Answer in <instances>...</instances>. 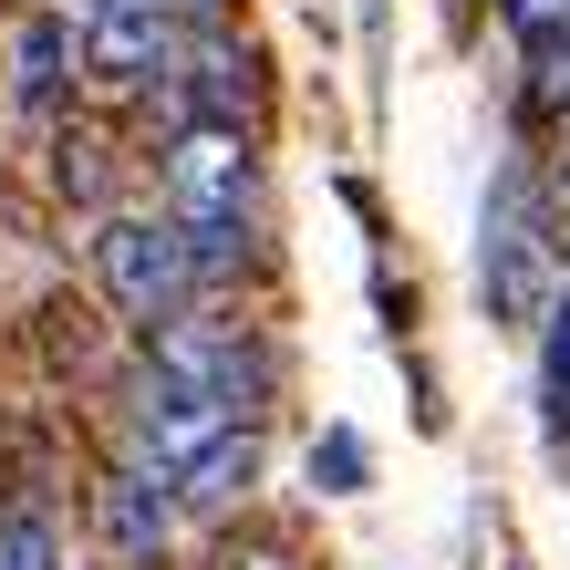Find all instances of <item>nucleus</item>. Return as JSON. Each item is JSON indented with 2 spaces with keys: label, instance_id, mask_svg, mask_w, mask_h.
Listing matches in <instances>:
<instances>
[{
  "label": "nucleus",
  "instance_id": "f257e3e1",
  "mask_svg": "<svg viewBox=\"0 0 570 570\" xmlns=\"http://www.w3.org/2000/svg\"><path fill=\"white\" fill-rule=\"evenodd\" d=\"M166 218H177V239H249L259 228V156L239 125L166 136Z\"/></svg>",
  "mask_w": 570,
  "mask_h": 570
},
{
  "label": "nucleus",
  "instance_id": "f03ea898",
  "mask_svg": "<svg viewBox=\"0 0 570 570\" xmlns=\"http://www.w3.org/2000/svg\"><path fill=\"white\" fill-rule=\"evenodd\" d=\"M146 384L218 394V405H259V384H271V353L249 343V322H239V312H218V301H187L177 322H156Z\"/></svg>",
  "mask_w": 570,
  "mask_h": 570
},
{
  "label": "nucleus",
  "instance_id": "7ed1b4c3",
  "mask_svg": "<svg viewBox=\"0 0 570 570\" xmlns=\"http://www.w3.org/2000/svg\"><path fill=\"white\" fill-rule=\"evenodd\" d=\"M478 291L498 322H550V228H540V187L498 177L488 187V239H478Z\"/></svg>",
  "mask_w": 570,
  "mask_h": 570
},
{
  "label": "nucleus",
  "instance_id": "20e7f679",
  "mask_svg": "<svg viewBox=\"0 0 570 570\" xmlns=\"http://www.w3.org/2000/svg\"><path fill=\"white\" fill-rule=\"evenodd\" d=\"M94 271H105V291H115L146 332L177 322L187 301H197V259H187V239H177V218H105Z\"/></svg>",
  "mask_w": 570,
  "mask_h": 570
},
{
  "label": "nucleus",
  "instance_id": "39448f33",
  "mask_svg": "<svg viewBox=\"0 0 570 570\" xmlns=\"http://www.w3.org/2000/svg\"><path fill=\"white\" fill-rule=\"evenodd\" d=\"M228 435H249V405H218V394H177V384H146L136 415H125V466L177 488L197 456H218Z\"/></svg>",
  "mask_w": 570,
  "mask_h": 570
},
{
  "label": "nucleus",
  "instance_id": "423d86ee",
  "mask_svg": "<svg viewBox=\"0 0 570 570\" xmlns=\"http://www.w3.org/2000/svg\"><path fill=\"white\" fill-rule=\"evenodd\" d=\"M187 42H197V21H177V11H94L83 21V73L166 94L177 62H187Z\"/></svg>",
  "mask_w": 570,
  "mask_h": 570
},
{
  "label": "nucleus",
  "instance_id": "0eeeda50",
  "mask_svg": "<svg viewBox=\"0 0 570 570\" xmlns=\"http://www.w3.org/2000/svg\"><path fill=\"white\" fill-rule=\"evenodd\" d=\"M166 125H249V52L239 42H187L177 83H166Z\"/></svg>",
  "mask_w": 570,
  "mask_h": 570
},
{
  "label": "nucleus",
  "instance_id": "6e6552de",
  "mask_svg": "<svg viewBox=\"0 0 570 570\" xmlns=\"http://www.w3.org/2000/svg\"><path fill=\"white\" fill-rule=\"evenodd\" d=\"M177 529H187V509H177V488H166V478L125 466V478L105 488V540H115V560H166V550H177Z\"/></svg>",
  "mask_w": 570,
  "mask_h": 570
},
{
  "label": "nucleus",
  "instance_id": "1a4fd4ad",
  "mask_svg": "<svg viewBox=\"0 0 570 570\" xmlns=\"http://www.w3.org/2000/svg\"><path fill=\"white\" fill-rule=\"evenodd\" d=\"M249 478H259V425H249V435H228L218 456H197V466H187V478H177V509H187V519H228V509L249 498Z\"/></svg>",
  "mask_w": 570,
  "mask_h": 570
},
{
  "label": "nucleus",
  "instance_id": "9d476101",
  "mask_svg": "<svg viewBox=\"0 0 570 570\" xmlns=\"http://www.w3.org/2000/svg\"><path fill=\"white\" fill-rule=\"evenodd\" d=\"M11 62H21V105H31V115H52V105H62V83H73V21H31Z\"/></svg>",
  "mask_w": 570,
  "mask_h": 570
},
{
  "label": "nucleus",
  "instance_id": "9b49d317",
  "mask_svg": "<svg viewBox=\"0 0 570 570\" xmlns=\"http://www.w3.org/2000/svg\"><path fill=\"white\" fill-rule=\"evenodd\" d=\"M363 478H374V456H363V435H353V425H332L322 446H312V488H322V498H353Z\"/></svg>",
  "mask_w": 570,
  "mask_h": 570
},
{
  "label": "nucleus",
  "instance_id": "f8f14e48",
  "mask_svg": "<svg viewBox=\"0 0 570 570\" xmlns=\"http://www.w3.org/2000/svg\"><path fill=\"white\" fill-rule=\"evenodd\" d=\"M529 94L570 105V21H529Z\"/></svg>",
  "mask_w": 570,
  "mask_h": 570
},
{
  "label": "nucleus",
  "instance_id": "ddd939ff",
  "mask_svg": "<svg viewBox=\"0 0 570 570\" xmlns=\"http://www.w3.org/2000/svg\"><path fill=\"white\" fill-rule=\"evenodd\" d=\"M0 570H62V529H52L42 509L0 519Z\"/></svg>",
  "mask_w": 570,
  "mask_h": 570
},
{
  "label": "nucleus",
  "instance_id": "4468645a",
  "mask_svg": "<svg viewBox=\"0 0 570 570\" xmlns=\"http://www.w3.org/2000/svg\"><path fill=\"white\" fill-rule=\"evenodd\" d=\"M540 384H550V405L570 415V301L550 312V343H540Z\"/></svg>",
  "mask_w": 570,
  "mask_h": 570
},
{
  "label": "nucleus",
  "instance_id": "2eb2a0df",
  "mask_svg": "<svg viewBox=\"0 0 570 570\" xmlns=\"http://www.w3.org/2000/svg\"><path fill=\"white\" fill-rule=\"evenodd\" d=\"M83 11H177V21H197L208 0H83Z\"/></svg>",
  "mask_w": 570,
  "mask_h": 570
},
{
  "label": "nucleus",
  "instance_id": "dca6fc26",
  "mask_svg": "<svg viewBox=\"0 0 570 570\" xmlns=\"http://www.w3.org/2000/svg\"><path fill=\"white\" fill-rule=\"evenodd\" d=\"M509 21L529 31V21H570V0H509Z\"/></svg>",
  "mask_w": 570,
  "mask_h": 570
},
{
  "label": "nucleus",
  "instance_id": "f3484780",
  "mask_svg": "<svg viewBox=\"0 0 570 570\" xmlns=\"http://www.w3.org/2000/svg\"><path fill=\"white\" fill-rule=\"evenodd\" d=\"M228 570H301V560H291V550H239Z\"/></svg>",
  "mask_w": 570,
  "mask_h": 570
}]
</instances>
